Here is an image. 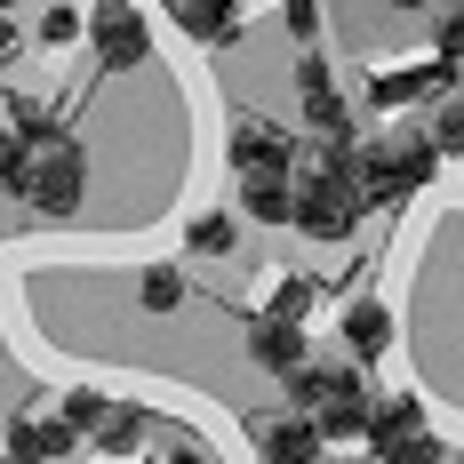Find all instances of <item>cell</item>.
<instances>
[{"label": "cell", "instance_id": "28", "mask_svg": "<svg viewBox=\"0 0 464 464\" xmlns=\"http://www.w3.org/2000/svg\"><path fill=\"white\" fill-rule=\"evenodd\" d=\"M0 464H16V457H0Z\"/></svg>", "mask_w": 464, "mask_h": 464}, {"label": "cell", "instance_id": "18", "mask_svg": "<svg viewBox=\"0 0 464 464\" xmlns=\"http://www.w3.org/2000/svg\"><path fill=\"white\" fill-rule=\"evenodd\" d=\"M265 313H273V321H304V313H313V273H288L273 288V304H265Z\"/></svg>", "mask_w": 464, "mask_h": 464}, {"label": "cell", "instance_id": "11", "mask_svg": "<svg viewBox=\"0 0 464 464\" xmlns=\"http://www.w3.org/2000/svg\"><path fill=\"white\" fill-rule=\"evenodd\" d=\"M256 440H265V464H313L321 457V417H273V424H256Z\"/></svg>", "mask_w": 464, "mask_h": 464}, {"label": "cell", "instance_id": "2", "mask_svg": "<svg viewBox=\"0 0 464 464\" xmlns=\"http://www.w3.org/2000/svg\"><path fill=\"white\" fill-rule=\"evenodd\" d=\"M81 192H89V160H81V144H72V137L41 144V160H33V185H24V200H33L41 217H72V208H81Z\"/></svg>", "mask_w": 464, "mask_h": 464}, {"label": "cell", "instance_id": "21", "mask_svg": "<svg viewBox=\"0 0 464 464\" xmlns=\"http://www.w3.org/2000/svg\"><path fill=\"white\" fill-rule=\"evenodd\" d=\"M232 248V217H192V256H225Z\"/></svg>", "mask_w": 464, "mask_h": 464}, {"label": "cell", "instance_id": "9", "mask_svg": "<svg viewBox=\"0 0 464 464\" xmlns=\"http://www.w3.org/2000/svg\"><path fill=\"white\" fill-rule=\"evenodd\" d=\"M457 81V56H432V64H401V72H376V104H417V96H449Z\"/></svg>", "mask_w": 464, "mask_h": 464}, {"label": "cell", "instance_id": "12", "mask_svg": "<svg viewBox=\"0 0 464 464\" xmlns=\"http://www.w3.org/2000/svg\"><path fill=\"white\" fill-rule=\"evenodd\" d=\"M169 16H177V33H192L208 48L240 33V0H169Z\"/></svg>", "mask_w": 464, "mask_h": 464}, {"label": "cell", "instance_id": "13", "mask_svg": "<svg viewBox=\"0 0 464 464\" xmlns=\"http://www.w3.org/2000/svg\"><path fill=\"white\" fill-rule=\"evenodd\" d=\"M240 208L256 225H296V185L288 177H240Z\"/></svg>", "mask_w": 464, "mask_h": 464}, {"label": "cell", "instance_id": "15", "mask_svg": "<svg viewBox=\"0 0 464 464\" xmlns=\"http://www.w3.org/2000/svg\"><path fill=\"white\" fill-rule=\"evenodd\" d=\"M33 160H41V137H24V129L8 121V137H0V192H16V200H24V185H33Z\"/></svg>", "mask_w": 464, "mask_h": 464}, {"label": "cell", "instance_id": "5", "mask_svg": "<svg viewBox=\"0 0 464 464\" xmlns=\"http://www.w3.org/2000/svg\"><path fill=\"white\" fill-rule=\"evenodd\" d=\"M89 41H96V56H104V72H137L144 64V16L129 0H96L89 8Z\"/></svg>", "mask_w": 464, "mask_h": 464}, {"label": "cell", "instance_id": "26", "mask_svg": "<svg viewBox=\"0 0 464 464\" xmlns=\"http://www.w3.org/2000/svg\"><path fill=\"white\" fill-rule=\"evenodd\" d=\"M401 8H417V0H401Z\"/></svg>", "mask_w": 464, "mask_h": 464}, {"label": "cell", "instance_id": "3", "mask_svg": "<svg viewBox=\"0 0 464 464\" xmlns=\"http://www.w3.org/2000/svg\"><path fill=\"white\" fill-rule=\"evenodd\" d=\"M369 440H376V457H384V464H440V440L424 432V409L409 401V392H384V401H376Z\"/></svg>", "mask_w": 464, "mask_h": 464}, {"label": "cell", "instance_id": "23", "mask_svg": "<svg viewBox=\"0 0 464 464\" xmlns=\"http://www.w3.org/2000/svg\"><path fill=\"white\" fill-rule=\"evenodd\" d=\"M280 24H288L296 41L313 48V41H321V0H288V16H280Z\"/></svg>", "mask_w": 464, "mask_h": 464}, {"label": "cell", "instance_id": "17", "mask_svg": "<svg viewBox=\"0 0 464 464\" xmlns=\"http://www.w3.org/2000/svg\"><path fill=\"white\" fill-rule=\"evenodd\" d=\"M89 440L104 449V457H121V449H137V440H144V417H137V409H104V424H96Z\"/></svg>", "mask_w": 464, "mask_h": 464}, {"label": "cell", "instance_id": "19", "mask_svg": "<svg viewBox=\"0 0 464 464\" xmlns=\"http://www.w3.org/2000/svg\"><path fill=\"white\" fill-rule=\"evenodd\" d=\"M432 144H440V160H449V152H464V96H449V104L432 112Z\"/></svg>", "mask_w": 464, "mask_h": 464}, {"label": "cell", "instance_id": "4", "mask_svg": "<svg viewBox=\"0 0 464 464\" xmlns=\"http://www.w3.org/2000/svg\"><path fill=\"white\" fill-rule=\"evenodd\" d=\"M321 432L328 440H369V424H376V392L361 384V369H328V392H321Z\"/></svg>", "mask_w": 464, "mask_h": 464}, {"label": "cell", "instance_id": "16", "mask_svg": "<svg viewBox=\"0 0 464 464\" xmlns=\"http://www.w3.org/2000/svg\"><path fill=\"white\" fill-rule=\"evenodd\" d=\"M137 296H144V313H177V304H185V273H177V265H152V273L137 280Z\"/></svg>", "mask_w": 464, "mask_h": 464}, {"label": "cell", "instance_id": "25", "mask_svg": "<svg viewBox=\"0 0 464 464\" xmlns=\"http://www.w3.org/2000/svg\"><path fill=\"white\" fill-rule=\"evenodd\" d=\"M169 464H208V457H200V449H177V457H169Z\"/></svg>", "mask_w": 464, "mask_h": 464}, {"label": "cell", "instance_id": "10", "mask_svg": "<svg viewBox=\"0 0 464 464\" xmlns=\"http://www.w3.org/2000/svg\"><path fill=\"white\" fill-rule=\"evenodd\" d=\"M248 361H256V369H273V376H296V369H304V328L265 313V321L248 328Z\"/></svg>", "mask_w": 464, "mask_h": 464}, {"label": "cell", "instance_id": "14", "mask_svg": "<svg viewBox=\"0 0 464 464\" xmlns=\"http://www.w3.org/2000/svg\"><path fill=\"white\" fill-rule=\"evenodd\" d=\"M344 344H353V361H376V353L392 344V313H384L376 296H361V304L344 313Z\"/></svg>", "mask_w": 464, "mask_h": 464}, {"label": "cell", "instance_id": "1", "mask_svg": "<svg viewBox=\"0 0 464 464\" xmlns=\"http://www.w3.org/2000/svg\"><path fill=\"white\" fill-rule=\"evenodd\" d=\"M432 169H440L432 129H401V137H384V144H361V185H369V208H401L409 192L432 185Z\"/></svg>", "mask_w": 464, "mask_h": 464}, {"label": "cell", "instance_id": "8", "mask_svg": "<svg viewBox=\"0 0 464 464\" xmlns=\"http://www.w3.org/2000/svg\"><path fill=\"white\" fill-rule=\"evenodd\" d=\"M72 449H81V432H72L64 417H56V424H48V417H16V424H8V457H16V464H64Z\"/></svg>", "mask_w": 464, "mask_h": 464}, {"label": "cell", "instance_id": "27", "mask_svg": "<svg viewBox=\"0 0 464 464\" xmlns=\"http://www.w3.org/2000/svg\"><path fill=\"white\" fill-rule=\"evenodd\" d=\"M0 8H16V0H0Z\"/></svg>", "mask_w": 464, "mask_h": 464}, {"label": "cell", "instance_id": "7", "mask_svg": "<svg viewBox=\"0 0 464 464\" xmlns=\"http://www.w3.org/2000/svg\"><path fill=\"white\" fill-rule=\"evenodd\" d=\"M296 104H304V121L321 137H353V104H344V89H336V72H328L321 56L296 64Z\"/></svg>", "mask_w": 464, "mask_h": 464}, {"label": "cell", "instance_id": "24", "mask_svg": "<svg viewBox=\"0 0 464 464\" xmlns=\"http://www.w3.org/2000/svg\"><path fill=\"white\" fill-rule=\"evenodd\" d=\"M16 56V24H8V8H0V64Z\"/></svg>", "mask_w": 464, "mask_h": 464}, {"label": "cell", "instance_id": "6", "mask_svg": "<svg viewBox=\"0 0 464 464\" xmlns=\"http://www.w3.org/2000/svg\"><path fill=\"white\" fill-rule=\"evenodd\" d=\"M288 160H296V144L280 137V121H265V112L232 121V169L240 177H288Z\"/></svg>", "mask_w": 464, "mask_h": 464}, {"label": "cell", "instance_id": "22", "mask_svg": "<svg viewBox=\"0 0 464 464\" xmlns=\"http://www.w3.org/2000/svg\"><path fill=\"white\" fill-rule=\"evenodd\" d=\"M104 409H112L104 392H64V424H72V432H96V424H104Z\"/></svg>", "mask_w": 464, "mask_h": 464}, {"label": "cell", "instance_id": "20", "mask_svg": "<svg viewBox=\"0 0 464 464\" xmlns=\"http://www.w3.org/2000/svg\"><path fill=\"white\" fill-rule=\"evenodd\" d=\"M81 33H89V16H81V8H72V0H64V8H48V16H41V41H48V48L81 41Z\"/></svg>", "mask_w": 464, "mask_h": 464}]
</instances>
